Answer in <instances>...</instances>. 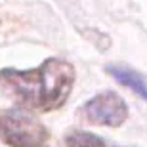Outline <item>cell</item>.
I'll use <instances>...</instances> for the list:
<instances>
[{
    "label": "cell",
    "mask_w": 147,
    "mask_h": 147,
    "mask_svg": "<svg viewBox=\"0 0 147 147\" xmlns=\"http://www.w3.org/2000/svg\"><path fill=\"white\" fill-rule=\"evenodd\" d=\"M76 80L71 61L52 55L34 69H0V90L19 107L38 113L61 109L69 99Z\"/></svg>",
    "instance_id": "6da1fadb"
},
{
    "label": "cell",
    "mask_w": 147,
    "mask_h": 147,
    "mask_svg": "<svg viewBox=\"0 0 147 147\" xmlns=\"http://www.w3.org/2000/svg\"><path fill=\"white\" fill-rule=\"evenodd\" d=\"M0 142L8 147H50L52 136L33 111L16 105L0 113Z\"/></svg>",
    "instance_id": "7a4b0ae2"
},
{
    "label": "cell",
    "mask_w": 147,
    "mask_h": 147,
    "mask_svg": "<svg viewBox=\"0 0 147 147\" xmlns=\"http://www.w3.org/2000/svg\"><path fill=\"white\" fill-rule=\"evenodd\" d=\"M78 119L92 126H107V128H120L124 124L130 111L128 105L117 92L103 90L88 99L76 111Z\"/></svg>",
    "instance_id": "3957f363"
},
{
    "label": "cell",
    "mask_w": 147,
    "mask_h": 147,
    "mask_svg": "<svg viewBox=\"0 0 147 147\" xmlns=\"http://www.w3.org/2000/svg\"><path fill=\"white\" fill-rule=\"evenodd\" d=\"M105 71H107L109 76H113L119 84L130 88L138 98L147 101V82L143 80V76L138 71H134V69H130L126 65H111V63L105 65Z\"/></svg>",
    "instance_id": "277c9868"
},
{
    "label": "cell",
    "mask_w": 147,
    "mask_h": 147,
    "mask_svg": "<svg viewBox=\"0 0 147 147\" xmlns=\"http://www.w3.org/2000/svg\"><path fill=\"white\" fill-rule=\"evenodd\" d=\"M63 142H65V147H107L103 138L84 130H69Z\"/></svg>",
    "instance_id": "5b68a950"
}]
</instances>
